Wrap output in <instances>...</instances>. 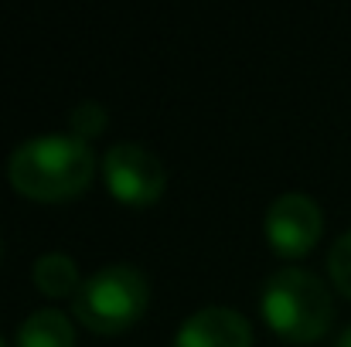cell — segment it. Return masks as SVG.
Masks as SVG:
<instances>
[{
    "label": "cell",
    "mask_w": 351,
    "mask_h": 347,
    "mask_svg": "<svg viewBox=\"0 0 351 347\" xmlns=\"http://www.w3.org/2000/svg\"><path fill=\"white\" fill-rule=\"evenodd\" d=\"M96 170V153L72 133H41L24 140L7 160V181L21 198L58 205L79 198Z\"/></svg>",
    "instance_id": "cell-1"
},
{
    "label": "cell",
    "mask_w": 351,
    "mask_h": 347,
    "mask_svg": "<svg viewBox=\"0 0 351 347\" xmlns=\"http://www.w3.org/2000/svg\"><path fill=\"white\" fill-rule=\"evenodd\" d=\"M263 320L269 331L290 344H311L328 334L335 324V300L331 290L307 269H280L266 279L259 300Z\"/></svg>",
    "instance_id": "cell-2"
},
{
    "label": "cell",
    "mask_w": 351,
    "mask_h": 347,
    "mask_svg": "<svg viewBox=\"0 0 351 347\" xmlns=\"http://www.w3.org/2000/svg\"><path fill=\"white\" fill-rule=\"evenodd\" d=\"M150 303L147 276L130 262H110L82 279L79 293L72 296V310L82 327L96 334H123L130 331Z\"/></svg>",
    "instance_id": "cell-3"
},
{
    "label": "cell",
    "mask_w": 351,
    "mask_h": 347,
    "mask_svg": "<svg viewBox=\"0 0 351 347\" xmlns=\"http://www.w3.org/2000/svg\"><path fill=\"white\" fill-rule=\"evenodd\" d=\"M103 181L106 191L119 205L147 208L154 205L167 188V167L160 157L140 143H113L103 153Z\"/></svg>",
    "instance_id": "cell-4"
},
{
    "label": "cell",
    "mask_w": 351,
    "mask_h": 347,
    "mask_svg": "<svg viewBox=\"0 0 351 347\" xmlns=\"http://www.w3.org/2000/svg\"><path fill=\"white\" fill-rule=\"evenodd\" d=\"M324 231V215L311 194L287 191L266 208V242L276 255L300 259L307 255Z\"/></svg>",
    "instance_id": "cell-5"
},
{
    "label": "cell",
    "mask_w": 351,
    "mask_h": 347,
    "mask_svg": "<svg viewBox=\"0 0 351 347\" xmlns=\"http://www.w3.org/2000/svg\"><path fill=\"white\" fill-rule=\"evenodd\" d=\"M174 347H252V324L239 310L205 307L178 327Z\"/></svg>",
    "instance_id": "cell-6"
},
{
    "label": "cell",
    "mask_w": 351,
    "mask_h": 347,
    "mask_svg": "<svg viewBox=\"0 0 351 347\" xmlns=\"http://www.w3.org/2000/svg\"><path fill=\"white\" fill-rule=\"evenodd\" d=\"M14 347H75V327L62 310H34L17 327Z\"/></svg>",
    "instance_id": "cell-7"
},
{
    "label": "cell",
    "mask_w": 351,
    "mask_h": 347,
    "mask_svg": "<svg viewBox=\"0 0 351 347\" xmlns=\"http://www.w3.org/2000/svg\"><path fill=\"white\" fill-rule=\"evenodd\" d=\"M31 279H34V286H38L45 296H51V300L75 296L79 286H82L79 266H75V259L65 255V252H45V255L34 262Z\"/></svg>",
    "instance_id": "cell-8"
},
{
    "label": "cell",
    "mask_w": 351,
    "mask_h": 347,
    "mask_svg": "<svg viewBox=\"0 0 351 347\" xmlns=\"http://www.w3.org/2000/svg\"><path fill=\"white\" fill-rule=\"evenodd\" d=\"M106 123H110V116H106V106L103 103H96V99H86V103H79L72 116H69V126H72V136H79V140H93V136H99L103 129H106Z\"/></svg>",
    "instance_id": "cell-9"
},
{
    "label": "cell",
    "mask_w": 351,
    "mask_h": 347,
    "mask_svg": "<svg viewBox=\"0 0 351 347\" xmlns=\"http://www.w3.org/2000/svg\"><path fill=\"white\" fill-rule=\"evenodd\" d=\"M328 276L335 290L351 300V231H345L328 252Z\"/></svg>",
    "instance_id": "cell-10"
},
{
    "label": "cell",
    "mask_w": 351,
    "mask_h": 347,
    "mask_svg": "<svg viewBox=\"0 0 351 347\" xmlns=\"http://www.w3.org/2000/svg\"><path fill=\"white\" fill-rule=\"evenodd\" d=\"M335 347H351V324L341 331V334H338V344H335Z\"/></svg>",
    "instance_id": "cell-11"
},
{
    "label": "cell",
    "mask_w": 351,
    "mask_h": 347,
    "mask_svg": "<svg viewBox=\"0 0 351 347\" xmlns=\"http://www.w3.org/2000/svg\"><path fill=\"white\" fill-rule=\"evenodd\" d=\"M0 347H7V341H3V337H0Z\"/></svg>",
    "instance_id": "cell-12"
}]
</instances>
